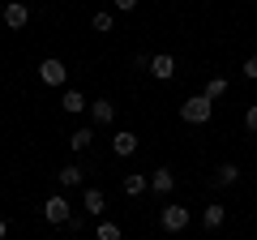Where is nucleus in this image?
Listing matches in <instances>:
<instances>
[{
  "instance_id": "412c9836",
  "label": "nucleus",
  "mask_w": 257,
  "mask_h": 240,
  "mask_svg": "<svg viewBox=\"0 0 257 240\" xmlns=\"http://www.w3.org/2000/svg\"><path fill=\"white\" fill-rule=\"evenodd\" d=\"M244 77H248V82H257V56H248V60H244Z\"/></svg>"
},
{
  "instance_id": "f8f14e48",
  "label": "nucleus",
  "mask_w": 257,
  "mask_h": 240,
  "mask_svg": "<svg viewBox=\"0 0 257 240\" xmlns=\"http://www.w3.org/2000/svg\"><path fill=\"white\" fill-rule=\"evenodd\" d=\"M60 107L77 116V111H86V107H90V99H86L82 90H64V94H60Z\"/></svg>"
},
{
  "instance_id": "2eb2a0df",
  "label": "nucleus",
  "mask_w": 257,
  "mask_h": 240,
  "mask_svg": "<svg viewBox=\"0 0 257 240\" xmlns=\"http://www.w3.org/2000/svg\"><path fill=\"white\" fill-rule=\"evenodd\" d=\"M227 86H231L227 77H210V82H206V90H202V94H206V99L214 103V99H223V94H227Z\"/></svg>"
},
{
  "instance_id": "dca6fc26",
  "label": "nucleus",
  "mask_w": 257,
  "mask_h": 240,
  "mask_svg": "<svg viewBox=\"0 0 257 240\" xmlns=\"http://www.w3.org/2000/svg\"><path fill=\"white\" fill-rule=\"evenodd\" d=\"M124 193H128V197L146 193V176H142V172H128V176H124Z\"/></svg>"
},
{
  "instance_id": "f03ea898",
  "label": "nucleus",
  "mask_w": 257,
  "mask_h": 240,
  "mask_svg": "<svg viewBox=\"0 0 257 240\" xmlns=\"http://www.w3.org/2000/svg\"><path fill=\"white\" fill-rule=\"evenodd\" d=\"M43 219L52 223V227H60V223H73V206H69V197L64 193H52L43 202Z\"/></svg>"
},
{
  "instance_id": "20e7f679",
  "label": "nucleus",
  "mask_w": 257,
  "mask_h": 240,
  "mask_svg": "<svg viewBox=\"0 0 257 240\" xmlns=\"http://www.w3.org/2000/svg\"><path fill=\"white\" fill-rule=\"evenodd\" d=\"M39 77H43L47 86H64V77H69V69H64V60H56V56H47L43 65H39Z\"/></svg>"
},
{
  "instance_id": "a211bd4d",
  "label": "nucleus",
  "mask_w": 257,
  "mask_h": 240,
  "mask_svg": "<svg viewBox=\"0 0 257 240\" xmlns=\"http://www.w3.org/2000/svg\"><path fill=\"white\" fill-rule=\"evenodd\" d=\"M90 26L99 30V35H107V30H111V13H94V18H90Z\"/></svg>"
},
{
  "instance_id": "f3484780",
  "label": "nucleus",
  "mask_w": 257,
  "mask_h": 240,
  "mask_svg": "<svg viewBox=\"0 0 257 240\" xmlns=\"http://www.w3.org/2000/svg\"><path fill=\"white\" fill-rule=\"evenodd\" d=\"M90 142H94V133H90V129H77V133H69V146H73V150H86Z\"/></svg>"
},
{
  "instance_id": "39448f33",
  "label": "nucleus",
  "mask_w": 257,
  "mask_h": 240,
  "mask_svg": "<svg viewBox=\"0 0 257 240\" xmlns=\"http://www.w3.org/2000/svg\"><path fill=\"white\" fill-rule=\"evenodd\" d=\"M0 18H5V26H9V30H22V26H26V22H30V9H26V5H22V0H9Z\"/></svg>"
},
{
  "instance_id": "6ab92c4d",
  "label": "nucleus",
  "mask_w": 257,
  "mask_h": 240,
  "mask_svg": "<svg viewBox=\"0 0 257 240\" xmlns=\"http://www.w3.org/2000/svg\"><path fill=\"white\" fill-rule=\"evenodd\" d=\"M99 240H124L116 223H99Z\"/></svg>"
},
{
  "instance_id": "9d476101",
  "label": "nucleus",
  "mask_w": 257,
  "mask_h": 240,
  "mask_svg": "<svg viewBox=\"0 0 257 240\" xmlns=\"http://www.w3.org/2000/svg\"><path fill=\"white\" fill-rule=\"evenodd\" d=\"M90 116H94V125H111V120H116V103H111V99H94L90 103Z\"/></svg>"
},
{
  "instance_id": "ddd939ff",
  "label": "nucleus",
  "mask_w": 257,
  "mask_h": 240,
  "mask_svg": "<svg viewBox=\"0 0 257 240\" xmlns=\"http://www.w3.org/2000/svg\"><path fill=\"white\" fill-rule=\"evenodd\" d=\"M223 219H227V210H223L219 202H214V206H206V210H202V227H206V231L223 227Z\"/></svg>"
},
{
  "instance_id": "f257e3e1",
  "label": "nucleus",
  "mask_w": 257,
  "mask_h": 240,
  "mask_svg": "<svg viewBox=\"0 0 257 240\" xmlns=\"http://www.w3.org/2000/svg\"><path fill=\"white\" fill-rule=\"evenodd\" d=\"M210 116H214V103L206 99V94H193V99L180 103V120L184 125H206Z\"/></svg>"
},
{
  "instance_id": "4be33fe9",
  "label": "nucleus",
  "mask_w": 257,
  "mask_h": 240,
  "mask_svg": "<svg viewBox=\"0 0 257 240\" xmlns=\"http://www.w3.org/2000/svg\"><path fill=\"white\" fill-rule=\"evenodd\" d=\"M116 9L120 13H133V9H138V0H116Z\"/></svg>"
},
{
  "instance_id": "0eeeda50",
  "label": "nucleus",
  "mask_w": 257,
  "mask_h": 240,
  "mask_svg": "<svg viewBox=\"0 0 257 240\" xmlns=\"http://www.w3.org/2000/svg\"><path fill=\"white\" fill-rule=\"evenodd\" d=\"M150 189H155L159 197H167V193L176 189V172H172V167H155V176H150Z\"/></svg>"
},
{
  "instance_id": "4468645a",
  "label": "nucleus",
  "mask_w": 257,
  "mask_h": 240,
  "mask_svg": "<svg viewBox=\"0 0 257 240\" xmlns=\"http://www.w3.org/2000/svg\"><path fill=\"white\" fill-rule=\"evenodd\" d=\"M240 180V167L236 163H219L214 167V185H236Z\"/></svg>"
},
{
  "instance_id": "5701e85b",
  "label": "nucleus",
  "mask_w": 257,
  "mask_h": 240,
  "mask_svg": "<svg viewBox=\"0 0 257 240\" xmlns=\"http://www.w3.org/2000/svg\"><path fill=\"white\" fill-rule=\"evenodd\" d=\"M5 231H9V227H5V219H0V240H5Z\"/></svg>"
},
{
  "instance_id": "423d86ee",
  "label": "nucleus",
  "mask_w": 257,
  "mask_h": 240,
  "mask_svg": "<svg viewBox=\"0 0 257 240\" xmlns=\"http://www.w3.org/2000/svg\"><path fill=\"white\" fill-rule=\"evenodd\" d=\"M150 77H159V82H172V77H176V60H172L167 52L150 56Z\"/></svg>"
},
{
  "instance_id": "1a4fd4ad",
  "label": "nucleus",
  "mask_w": 257,
  "mask_h": 240,
  "mask_svg": "<svg viewBox=\"0 0 257 240\" xmlns=\"http://www.w3.org/2000/svg\"><path fill=\"white\" fill-rule=\"evenodd\" d=\"M82 180H86V172H82L77 163H69V167H60V172H56V185H60V189H77Z\"/></svg>"
},
{
  "instance_id": "aec40b11",
  "label": "nucleus",
  "mask_w": 257,
  "mask_h": 240,
  "mask_svg": "<svg viewBox=\"0 0 257 240\" xmlns=\"http://www.w3.org/2000/svg\"><path fill=\"white\" fill-rule=\"evenodd\" d=\"M244 129H248V133H257V103L244 111Z\"/></svg>"
},
{
  "instance_id": "9b49d317",
  "label": "nucleus",
  "mask_w": 257,
  "mask_h": 240,
  "mask_svg": "<svg viewBox=\"0 0 257 240\" xmlns=\"http://www.w3.org/2000/svg\"><path fill=\"white\" fill-rule=\"evenodd\" d=\"M82 210H86V214H94V219H99V214L107 210V197H103L99 189H86V197H82Z\"/></svg>"
},
{
  "instance_id": "6e6552de",
  "label": "nucleus",
  "mask_w": 257,
  "mask_h": 240,
  "mask_svg": "<svg viewBox=\"0 0 257 240\" xmlns=\"http://www.w3.org/2000/svg\"><path fill=\"white\" fill-rule=\"evenodd\" d=\"M138 150V133H128V129H120L116 138H111V155H120V159H128Z\"/></svg>"
},
{
  "instance_id": "7ed1b4c3",
  "label": "nucleus",
  "mask_w": 257,
  "mask_h": 240,
  "mask_svg": "<svg viewBox=\"0 0 257 240\" xmlns=\"http://www.w3.org/2000/svg\"><path fill=\"white\" fill-rule=\"evenodd\" d=\"M189 206H163V214H159V223H163V231H184L189 227Z\"/></svg>"
}]
</instances>
